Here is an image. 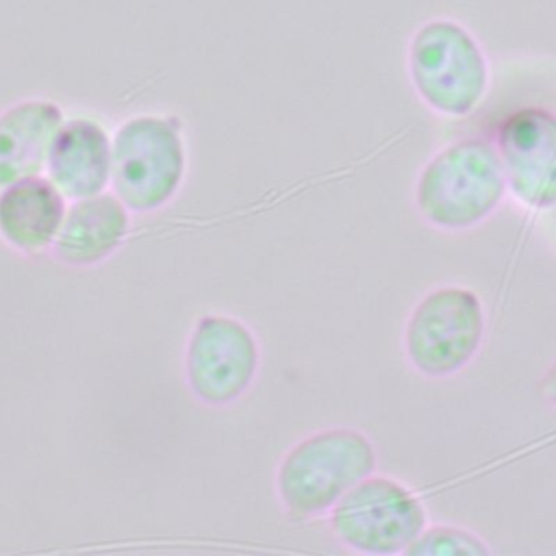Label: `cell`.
I'll return each instance as SVG.
<instances>
[{"mask_svg": "<svg viewBox=\"0 0 556 556\" xmlns=\"http://www.w3.org/2000/svg\"><path fill=\"white\" fill-rule=\"evenodd\" d=\"M506 176L489 139L467 137L434 152L415 180V208L421 219L447 232L486 222L506 198Z\"/></svg>", "mask_w": 556, "mask_h": 556, "instance_id": "1", "label": "cell"}, {"mask_svg": "<svg viewBox=\"0 0 556 556\" xmlns=\"http://www.w3.org/2000/svg\"><path fill=\"white\" fill-rule=\"evenodd\" d=\"M376 467V445L363 430L324 428L295 441L282 454L276 467V495L289 517H319Z\"/></svg>", "mask_w": 556, "mask_h": 556, "instance_id": "2", "label": "cell"}, {"mask_svg": "<svg viewBox=\"0 0 556 556\" xmlns=\"http://www.w3.org/2000/svg\"><path fill=\"white\" fill-rule=\"evenodd\" d=\"M406 74L430 111L454 119L473 113L491 87V63L478 37L458 20L441 15L413 30Z\"/></svg>", "mask_w": 556, "mask_h": 556, "instance_id": "3", "label": "cell"}, {"mask_svg": "<svg viewBox=\"0 0 556 556\" xmlns=\"http://www.w3.org/2000/svg\"><path fill=\"white\" fill-rule=\"evenodd\" d=\"M185 174L187 143L178 115L137 113L111 135V189L130 213L167 206Z\"/></svg>", "mask_w": 556, "mask_h": 556, "instance_id": "4", "label": "cell"}, {"mask_svg": "<svg viewBox=\"0 0 556 556\" xmlns=\"http://www.w3.org/2000/svg\"><path fill=\"white\" fill-rule=\"evenodd\" d=\"M486 315L480 295L460 285L430 289L413 306L404 324L408 365L426 378L460 374L480 352Z\"/></svg>", "mask_w": 556, "mask_h": 556, "instance_id": "5", "label": "cell"}, {"mask_svg": "<svg viewBox=\"0 0 556 556\" xmlns=\"http://www.w3.org/2000/svg\"><path fill=\"white\" fill-rule=\"evenodd\" d=\"M426 526L428 513L419 495L404 482L376 471L328 510L334 541L367 556L406 554Z\"/></svg>", "mask_w": 556, "mask_h": 556, "instance_id": "6", "label": "cell"}, {"mask_svg": "<svg viewBox=\"0 0 556 556\" xmlns=\"http://www.w3.org/2000/svg\"><path fill=\"white\" fill-rule=\"evenodd\" d=\"M261 369V345L252 328L226 313H206L185 345V380L191 395L211 408L239 402Z\"/></svg>", "mask_w": 556, "mask_h": 556, "instance_id": "7", "label": "cell"}, {"mask_svg": "<svg viewBox=\"0 0 556 556\" xmlns=\"http://www.w3.org/2000/svg\"><path fill=\"white\" fill-rule=\"evenodd\" d=\"M508 191L528 208L556 204V115L541 106L508 113L495 128Z\"/></svg>", "mask_w": 556, "mask_h": 556, "instance_id": "8", "label": "cell"}, {"mask_svg": "<svg viewBox=\"0 0 556 556\" xmlns=\"http://www.w3.org/2000/svg\"><path fill=\"white\" fill-rule=\"evenodd\" d=\"M43 172L65 200L106 191L111 185V135L106 126L87 115L65 117L52 137Z\"/></svg>", "mask_w": 556, "mask_h": 556, "instance_id": "9", "label": "cell"}, {"mask_svg": "<svg viewBox=\"0 0 556 556\" xmlns=\"http://www.w3.org/2000/svg\"><path fill=\"white\" fill-rule=\"evenodd\" d=\"M130 211L115 193L72 200L52 243V254L67 267H91L106 261L126 239Z\"/></svg>", "mask_w": 556, "mask_h": 556, "instance_id": "10", "label": "cell"}, {"mask_svg": "<svg viewBox=\"0 0 556 556\" xmlns=\"http://www.w3.org/2000/svg\"><path fill=\"white\" fill-rule=\"evenodd\" d=\"M65 113L48 98H24L0 111V189L39 176Z\"/></svg>", "mask_w": 556, "mask_h": 556, "instance_id": "11", "label": "cell"}, {"mask_svg": "<svg viewBox=\"0 0 556 556\" xmlns=\"http://www.w3.org/2000/svg\"><path fill=\"white\" fill-rule=\"evenodd\" d=\"M65 195L48 176H30L0 189V239L20 254L52 248L65 217Z\"/></svg>", "mask_w": 556, "mask_h": 556, "instance_id": "12", "label": "cell"}, {"mask_svg": "<svg viewBox=\"0 0 556 556\" xmlns=\"http://www.w3.org/2000/svg\"><path fill=\"white\" fill-rule=\"evenodd\" d=\"M410 556H489L482 536L458 526H426L406 549Z\"/></svg>", "mask_w": 556, "mask_h": 556, "instance_id": "13", "label": "cell"}, {"mask_svg": "<svg viewBox=\"0 0 556 556\" xmlns=\"http://www.w3.org/2000/svg\"><path fill=\"white\" fill-rule=\"evenodd\" d=\"M541 393L547 400V404H552L556 408V361L545 369V374L541 378Z\"/></svg>", "mask_w": 556, "mask_h": 556, "instance_id": "14", "label": "cell"}]
</instances>
